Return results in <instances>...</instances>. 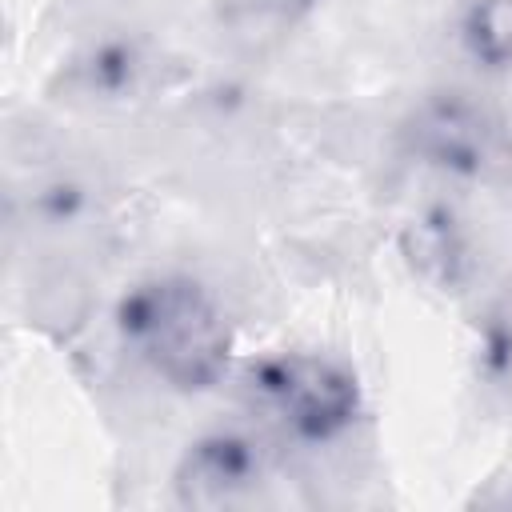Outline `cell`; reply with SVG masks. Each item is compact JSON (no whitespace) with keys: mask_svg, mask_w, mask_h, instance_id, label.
Masks as SVG:
<instances>
[{"mask_svg":"<svg viewBox=\"0 0 512 512\" xmlns=\"http://www.w3.org/2000/svg\"><path fill=\"white\" fill-rule=\"evenodd\" d=\"M120 336L140 344L152 368L184 388H208L228 360V332L216 304L192 280H156L132 288L116 308Z\"/></svg>","mask_w":512,"mask_h":512,"instance_id":"1","label":"cell"},{"mask_svg":"<svg viewBox=\"0 0 512 512\" xmlns=\"http://www.w3.org/2000/svg\"><path fill=\"white\" fill-rule=\"evenodd\" d=\"M248 388L284 416L300 440H328L352 424L360 392L356 380L316 356H272L252 364Z\"/></svg>","mask_w":512,"mask_h":512,"instance_id":"2","label":"cell"},{"mask_svg":"<svg viewBox=\"0 0 512 512\" xmlns=\"http://www.w3.org/2000/svg\"><path fill=\"white\" fill-rule=\"evenodd\" d=\"M412 144L440 168L472 180H496L508 172L512 152L500 124L460 92L436 96L412 124Z\"/></svg>","mask_w":512,"mask_h":512,"instance_id":"3","label":"cell"},{"mask_svg":"<svg viewBox=\"0 0 512 512\" xmlns=\"http://www.w3.org/2000/svg\"><path fill=\"white\" fill-rule=\"evenodd\" d=\"M260 476V448L244 432H212L192 444L176 488L184 504H224Z\"/></svg>","mask_w":512,"mask_h":512,"instance_id":"4","label":"cell"},{"mask_svg":"<svg viewBox=\"0 0 512 512\" xmlns=\"http://www.w3.org/2000/svg\"><path fill=\"white\" fill-rule=\"evenodd\" d=\"M404 256L408 264L436 288H456L468 264V248L460 236V224L452 220V212L432 208L428 216H420L408 232H404Z\"/></svg>","mask_w":512,"mask_h":512,"instance_id":"5","label":"cell"},{"mask_svg":"<svg viewBox=\"0 0 512 512\" xmlns=\"http://www.w3.org/2000/svg\"><path fill=\"white\" fill-rule=\"evenodd\" d=\"M468 56L488 72L512 68V0H472L460 20Z\"/></svg>","mask_w":512,"mask_h":512,"instance_id":"6","label":"cell"},{"mask_svg":"<svg viewBox=\"0 0 512 512\" xmlns=\"http://www.w3.org/2000/svg\"><path fill=\"white\" fill-rule=\"evenodd\" d=\"M140 68H144L140 52L128 40H100L76 60L80 88L92 92V96H124V92H132Z\"/></svg>","mask_w":512,"mask_h":512,"instance_id":"7","label":"cell"},{"mask_svg":"<svg viewBox=\"0 0 512 512\" xmlns=\"http://www.w3.org/2000/svg\"><path fill=\"white\" fill-rule=\"evenodd\" d=\"M80 208H84V188L72 184V180L48 184V188L40 192V200H36V212H40L44 220H52V224H64V220L80 216Z\"/></svg>","mask_w":512,"mask_h":512,"instance_id":"8","label":"cell"}]
</instances>
